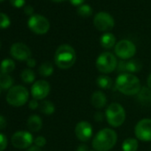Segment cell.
I'll return each mask as SVG.
<instances>
[{"label": "cell", "instance_id": "cell-1", "mask_svg": "<svg viewBox=\"0 0 151 151\" xmlns=\"http://www.w3.org/2000/svg\"><path fill=\"white\" fill-rule=\"evenodd\" d=\"M116 89L126 96L137 95L141 89L140 81L133 74L124 73L120 74L115 82Z\"/></svg>", "mask_w": 151, "mask_h": 151}, {"label": "cell", "instance_id": "cell-2", "mask_svg": "<svg viewBox=\"0 0 151 151\" xmlns=\"http://www.w3.org/2000/svg\"><path fill=\"white\" fill-rule=\"evenodd\" d=\"M117 141V133L111 128H103L93 139L92 146L95 151H109Z\"/></svg>", "mask_w": 151, "mask_h": 151}, {"label": "cell", "instance_id": "cell-3", "mask_svg": "<svg viewBox=\"0 0 151 151\" xmlns=\"http://www.w3.org/2000/svg\"><path fill=\"white\" fill-rule=\"evenodd\" d=\"M77 60V54L75 49L69 45H60L54 54V62L61 69L70 68Z\"/></svg>", "mask_w": 151, "mask_h": 151}, {"label": "cell", "instance_id": "cell-4", "mask_svg": "<svg viewBox=\"0 0 151 151\" xmlns=\"http://www.w3.org/2000/svg\"><path fill=\"white\" fill-rule=\"evenodd\" d=\"M105 116L110 126L119 127L124 123L126 118V113L121 104L117 102H113L110 103L106 109Z\"/></svg>", "mask_w": 151, "mask_h": 151}, {"label": "cell", "instance_id": "cell-5", "mask_svg": "<svg viewBox=\"0 0 151 151\" xmlns=\"http://www.w3.org/2000/svg\"><path fill=\"white\" fill-rule=\"evenodd\" d=\"M117 60L116 57L110 52H104L101 53L95 62L96 68L99 72L103 75H107L112 73L117 67Z\"/></svg>", "mask_w": 151, "mask_h": 151}, {"label": "cell", "instance_id": "cell-6", "mask_svg": "<svg viewBox=\"0 0 151 151\" xmlns=\"http://www.w3.org/2000/svg\"><path fill=\"white\" fill-rule=\"evenodd\" d=\"M29 93L26 87L22 86H15L9 89L6 94L7 102L14 107H21L29 101Z\"/></svg>", "mask_w": 151, "mask_h": 151}, {"label": "cell", "instance_id": "cell-7", "mask_svg": "<svg viewBox=\"0 0 151 151\" xmlns=\"http://www.w3.org/2000/svg\"><path fill=\"white\" fill-rule=\"evenodd\" d=\"M115 53L122 60H128L135 55L136 46L132 41L124 39L115 45Z\"/></svg>", "mask_w": 151, "mask_h": 151}, {"label": "cell", "instance_id": "cell-8", "mask_svg": "<svg viewBox=\"0 0 151 151\" xmlns=\"http://www.w3.org/2000/svg\"><path fill=\"white\" fill-rule=\"evenodd\" d=\"M28 26L32 32L37 35H44L50 29L49 21L45 17L39 14L30 16L28 21Z\"/></svg>", "mask_w": 151, "mask_h": 151}, {"label": "cell", "instance_id": "cell-9", "mask_svg": "<svg viewBox=\"0 0 151 151\" xmlns=\"http://www.w3.org/2000/svg\"><path fill=\"white\" fill-rule=\"evenodd\" d=\"M93 25L98 30L108 32L114 28L115 21L109 14L105 12H100L94 16Z\"/></svg>", "mask_w": 151, "mask_h": 151}, {"label": "cell", "instance_id": "cell-10", "mask_svg": "<svg viewBox=\"0 0 151 151\" xmlns=\"http://www.w3.org/2000/svg\"><path fill=\"white\" fill-rule=\"evenodd\" d=\"M134 134L141 141H151V119L143 118L139 120L134 127Z\"/></svg>", "mask_w": 151, "mask_h": 151}, {"label": "cell", "instance_id": "cell-11", "mask_svg": "<svg viewBox=\"0 0 151 151\" xmlns=\"http://www.w3.org/2000/svg\"><path fill=\"white\" fill-rule=\"evenodd\" d=\"M12 145L19 149H25L31 147L33 143V136L30 132L25 131H20L15 132L11 139Z\"/></svg>", "mask_w": 151, "mask_h": 151}, {"label": "cell", "instance_id": "cell-12", "mask_svg": "<svg viewBox=\"0 0 151 151\" xmlns=\"http://www.w3.org/2000/svg\"><path fill=\"white\" fill-rule=\"evenodd\" d=\"M51 91L50 84L45 80L36 81L31 87V95L33 99L41 101L45 100Z\"/></svg>", "mask_w": 151, "mask_h": 151}, {"label": "cell", "instance_id": "cell-13", "mask_svg": "<svg viewBox=\"0 0 151 151\" xmlns=\"http://www.w3.org/2000/svg\"><path fill=\"white\" fill-rule=\"evenodd\" d=\"M93 133V126L87 121H80L75 127V134L77 136V138L82 142L88 141L92 138Z\"/></svg>", "mask_w": 151, "mask_h": 151}, {"label": "cell", "instance_id": "cell-14", "mask_svg": "<svg viewBox=\"0 0 151 151\" xmlns=\"http://www.w3.org/2000/svg\"><path fill=\"white\" fill-rule=\"evenodd\" d=\"M11 55L18 60H27L31 58V51L28 45L23 43H15L11 46Z\"/></svg>", "mask_w": 151, "mask_h": 151}, {"label": "cell", "instance_id": "cell-15", "mask_svg": "<svg viewBox=\"0 0 151 151\" xmlns=\"http://www.w3.org/2000/svg\"><path fill=\"white\" fill-rule=\"evenodd\" d=\"M91 103L97 109H101L105 108L107 105L106 94L101 91L94 92L91 96Z\"/></svg>", "mask_w": 151, "mask_h": 151}, {"label": "cell", "instance_id": "cell-16", "mask_svg": "<svg viewBox=\"0 0 151 151\" xmlns=\"http://www.w3.org/2000/svg\"><path fill=\"white\" fill-rule=\"evenodd\" d=\"M27 126L31 132H39L43 126L42 118L37 115L30 116L27 121Z\"/></svg>", "mask_w": 151, "mask_h": 151}, {"label": "cell", "instance_id": "cell-17", "mask_svg": "<svg viewBox=\"0 0 151 151\" xmlns=\"http://www.w3.org/2000/svg\"><path fill=\"white\" fill-rule=\"evenodd\" d=\"M116 37L112 33H109V32L104 33L100 38L101 45L105 49H111L112 47H114L116 45Z\"/></svg>", "mask_w": 151, "mask_h": 151}, {"label": "cell", "instance_id": "cell-18", "mask_svg": "<svg viewBox=\"0 0 151 151\" xmlns=\"http://www.w3.org/2000/svg\"><path fill=\"white\" fill-rule=\"evenodd\" d=\"M141 68H142V64L138 60L131 59L125 60V73H130L134 75L135 73L139 72Z\"/></svg>", "mask_w": 151, "mask_h": 151}, {"label": "cell", "instance_id": "cell-19", "mask_svg": "<svg viewBox=\"0 0 151 151\" xmlns=\"http://www.w3.org/2000/svg\"><path fill=\"white\" fill-rule=\"evenodd\" d=\"M138 101L142 104L151 103V90L147 86H143L136 95Z\"/></svg>", "mask_w": 151, "mask_h": 151}, {"label": "cell", "instance_id": "cell-20", "mask_svg": "<svg viewBox=\"0 0 151 151\" xmlns=\"http://www.w3.org/2000/svg\"><path fill=\"white\" fill-rule=\"evenodd\" d=\"M96 84L101 89L108 90V89H110L113 86V80L111 79L110 77H109V76L102 74V75L99 76V77L97 78Z\"/></svg>", "mask_w": 151, "mask_h": 151}, {"label": "cell", "instance_id": "cell-21", "mask_svg": "<svg viewBox=\"0 0 151 151\" xmlns=\"http://www.w3.org/2000/svg\"><path fill=\"white\" fill-rule=\"evenodd\" d=\"M39 109L41 113H43L44 115L51 116L55 111V106L50 101H42L39 103Z\"/></svg>", "mask_w": 151, "mask_h": 151}, {"label": "cell", "instance_id": "cell-22", "mask_svg": "<svg viewBox=\"0 0 151 151\" xmlns=\"http://www.w3.org/2000/svg\"><path fill=\"white\" fill-rule=\"evenodd\" d=\"M139 147V142L134 138L125 139L122 143L123 151H137Z\"/></svg>", "mask_w": 151, "mask_h": 151}, {"label": "cell", "instance_id": "cell-23", "mask_svg": "<svg viewBox=\"0 0 151 151\" xmlns=\"http://www.w3.org/2000/svg\"><path fill=\"white\" fill-rule=\"evenodd\" d=\"M14 85V79L9 74L0 73V87L1 89H11Z\"/></svg>", "mask_w": 151, "mask_h": 151}, {"label": "cell", "instance_id": "cell-24", "mask_svg": "<svg viewBox=\"0 0 151 151\" xmlns=\"http://www.w3.org/2000/svg\"><path fill=\"white\" fill-rule=\"evenodd\" d=\"M14 68H15V63L11 59H6L2 60L1 65H0L1 73H5V74H10L14 70Z\"/></svg>", "mask_w": 151, "mask_h": 151}, {"label": "cell", "instance_id": "cell-25", "mask_svg": "<svg viewBox=\"0 0 151 151\" xmlns=\"http://www.w3.org/2000/svg\"><path fill=\"white\" fill-rule=\"evenodd\" d=\"M38 72L42 77H45V78L50 77L53 73V66L51 62H48V61L44 62L40 65L38 68Z\"/></svg>", "mask_w": 151, "mask_h": 151}, {"label": "cell", "instance_id": "cell-26", "mask_svg": "<svg viewBox=\"0 0 151 151\" xmlns=\"http://www.w3.org/2000/svg\"><path fill=\"white\" fill-rule=\"evenodd\" d=\"M21 78L22 79V81L26 84H31L35 81L36 78V75L34 73V71L30 68H27L24 69L22 74H21Z\"/></svg>", "mask_w": 151, "mask_h": 151}, {"label": "cell", "instance_id": "cell-27", "mask_svg": "<svg viewBox=\"0 0 151 151\" xmlns=\"http://www.w3.org/2000/svg\"><path fill=\"white\" fill-rule=\"evenodd\" d=\"M77 12H78V14L80 15L81 17L86 18L93 14V8L88 4H83L82 6L78 7Z\"/></svg>", "mask_w": 151, "mask_h": 151}, {"label": "cell", "instance_id": "cell-28", "mask_svg": "<svg viewBox=\"0 0 151 151\" xmlns=\"http://www.w3.org/2000/svg\"><path fill=\"white\" fill-rule=\"evenodd\" d=\"M11 24L9 17L3 13H0V29H7Z\"/></svg>", "mask_w": 151, "mask_h": 151}, {"label": "cell", "instance_id": "cell-29", "mask_svg": "<svg viewBox=\"0 0 151 151\" xmlns=\"http://www.w3.org/2000/svg\"><path fill=\"white\" fill-rule=\"evenodd\" d=\"M7 138L5 134L0 133V151H4L7 147Z\"/></svg>", "mask_w": 151, "mask_h": 151}, {"label": "cell", "instance_id": "cell-30", "mask_svg": "<svg viewBox=\"0 0 151 151\" xmlns=\"http://www.w3.org/2000/svg\"><path fill=\"white\" fill-rule=\"evenodd\" d=\"M34 144L37 147H42L45 146V144H46V139L44 136H37L34 139Z\"/></svg>", "mask_w": 151, "mask_h": 151}, {"label": "cell", "instance_id": "cell-31", "mask_svg": "<svg viewBox=\"0 0 151 151\" xmlns=\"http://www.w3.org/2000/svg\"><path fill=\"white\" fill-rule=\"evenodd\" d=\"M25 2H26V0H10L11 5L17 8L22 7L25 5Z\"/></svg>", "mask_w": 151, "mask_h": 151}, {"label": "cell", "instance_id": "cell-32", "mask_svg": "<svg viewBox=\"0 0 151 151\" xmlns=\"http://www.w3.org/2000/svg\"><path fill=\"white\" fill-rule=\"evenodd\" d=\"M105 118H106L105 114L102 113V112H100V111H99V112H96L95 115H94V119H95V121L98 122V123L102 122Z\"/></svg>", "mask_w": 151, "mask_h": 151}, {"label": "cell", "instance_id": "cell-33", "mask_svg": "<svg viewBox=\"0 0 151 151\" xmlns=\"http://www.w3.org/2000/svg\"><path fill=\"white\" fill-rule=\"evenodd\" d=\"M29 107L30 109H37V108H39V102L37 101V100L32 99L29 102Z\"/></svg>", "mask_w": 151, "mask_h": 151}, {"label": "cell", "instance_id": "cell-34", "mask_svg": "<svg viewBox=\"0 0 151 151\" xmlns=\"http://www.w3.org/2000/svg\"><path fill=\"white\" fill-rule=\"evenodd\" d=\"M69 2L71 5H73L74 6H80L83 4H85V0H69Z\"/></svg>", "mask_w": 151, "mask_h": 151}, {"label": "cell", "instance_id": "cell-35", "mask_svg": "<svg viewBox=\"0 0 151 151\" xmlns=\"http://www.w3.org/2000/svg\"><path fill=\"white\" fill-rule=\"evenodd\" d=\"M24 13L27 15H31L32 16V14L34 13V8L31 6H26L24 7Z\"/></svg>", "mask_w": 151, "mask_h": 151}, {"label": "cell", "instance_id": "cell-36", "mask_svg": "<svg viewBox=\"0 0 151 151\" xmlns=\"http://www.w3.org/2000/svg\"><path fill=\"white\" fill-rule=\"evenodd\" d=\"M6 127V119L5 116L0 115V130H3Z\"/></svg>", "mask_w": 151, "mask_h": 151}, {"label": "cell", "instance_id": "cell-37", "mask_svg": "<svg viewBox=\"0 0 151 151\" xmlns=\"http://www.w3.org/2000/svg\"><path fill=\"white\" fill-rule=\"evenodd\" d=\"M76 151H90V149H89V147H88V146L86 144L82 143L77 147V150H76Z\"/></svg>", "mask_w": 151, "mask_h": 151}, {"label": "cell", "instance_id": "cell-38", "mask_svg": "<svg viewBox=\"0 0 151 151\" xmlns=\"http://www.w3.org/2000/svg\"><path fill=\"white\" fill-rule=\"evenodd\" d=\"M26 62H27V65L29 68H34L37 65V61H36V60L34 58H29V60H26Z\"/></svg>", "mask_w": 151, "mask_h": 151}, {"label": "cell", "instance_id": "cell-39", "mask_svg": "<svg viewBox=\"0 0 151 151\" xmlns=\"http://www.w3.org/2000/svg\"><path fill=\"white\" fill-rule=\"evenodd\" d=\"M27 151H42V150H41V147H39L31 146V147H29L27 149Z\"/></svg>", "mask_w": 151, "mask_h": 151}, {"label": "cell", "instance_id": "cell-40", "mask_svg": "<svg viewBox=\"0 0 151 151\" xmlns=\"http://www.w3.org/2000/svg\"><path fill=\"white\" fill-rule=\"evenodd\" d=\"M147 86L151 90V73L148 75L147 79Z\"/></svg>", "mask_w": 151, "mask_h": 151}, {"label": "cell", "instance_id": "cell-41", "mask_svg": "<svg viewBox=\"0 0 151 151\" xmlns=\"http://www.w3.org/2000/svg\"><path fill=\"white\" fill-rule=\"evenodd\" d=\"M52 1H53V2H57V3H59V2H63V1H65V0H52Z\"/></svg>", "mask_w": 151, "mask_h": 151}, {"label": "cell", "instance_id": "cell-42", "mask_svg": "<svg viewBox=\"0 0 151 151\" xmlns=\"http://www.w3.org/2000/svg\"><path fill=\"white\" fill-rule=\"evenodd\" d=\"M0 93H1V87H0Z\"/></svg>", "mask_w": 151, "mask_h": 151}, {"label": "cell", "instance_id": "cell-43", "mask_svg": "<svg viewBox=\"0 0 151 151\" xmlns=\"http://www.w3.org/2000/svg\"><path fill=\"white\" fill-rule=\"evenodd\" d=\"M2 1H4V0H0V2H2Z\"/></svg>", "mask_w": 151, "mask_h": 151}, {"label": "cell", "instance_id": "cell-44", "mask_svg": "<svg viewBox=\"0 0 151 151\" xmlns=\"http://www.w3.org/2000/svg\"><path fill=\"white\" fill-rule=\"evenodd\" d=\"M0 47H1V43H0Z\"/></svg>", "mask_w": 151, "mask_h": 151}, {"label": "cell", "instance_id": "cell-45", "mask_svg": "<svg viewBox=\"0 0 151 151\" xmlns=\"http://www.w3.org/2000/svg\"><path fill=\"white\" fill-rule=\"evenodd\" d=\"M90 151H95V150H90Z\"/></svg>", "mask_w": 151, "mask_h": 151}]
</instances>
